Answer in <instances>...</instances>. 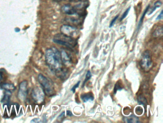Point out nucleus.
I'll list each match as a JSON object with an SVG mask.
<instances>
[{"label":"nucleus","instance_id":"f257e3e1","mask_svg":"<svg viewBox=\"0 0 163 123\" xmlns=\"http://www.w3.org/2000/svg\"><path fill=\"white\" fill-rule=\"evenodd\" d=\"M46 62L50 69L56 73L58 77H64L65 71L63 68L61 52L55 47L47 49L46 52Z\"/></svg>","mask_w":163,"mask_h":123},{"label":"nucleus","instance_id":"f03ea898","mask_svg":"<svg viewBox=\"0 0 163 123\" xmlns=\"http://www.w3.org/2000/svg\"><path fill=\"white\" fill-rule=\"evenodd\" d=\"M38 80L39 84L41 85L45 94L49 97L54 95L55 93L54 85L50 79L40 74L38 75Z\"/></svg>","mask_w":163,"mask_h":123},{"label":"nucleus","instance_id":"7ed1b4c3","mask_svg":"<svg viewBox=\"0 0 163 123\" xmlns=\"http://www.w3.org/2000/svg\"><path fill=\"white\" fill-rule=\"evenodd\" d=\"M53 42L57 44L65 46L71 49L74 48L77 44V41L75 38L70 37L62 33L55 35L53 38Z\"/></svg>","mask_w":163,"mask_h":123},{"label":"nucleus","instance_id":"20e7f679","mask_svg":"<svg viewBox=\"0 0 163 123\" xmlns=\"http://www.w3.org/2000/svg\"><path fill=\"white\" fill-rule=\"evenodd\" d=\"M140 65L144 70L146 72L149 71L153 66V62L150 52L147 50L142 54L140 61Z\"/></svg>","mask_w":163,"mask_h":123},{"label":"nucleus","instance_id":"39448f33","mask_svg":"<svg viewBox=\"0 0 163 123\" xmlns=\"http://www.w3.org/2000/svg\"><path fill=\"white\" fill-rule=\"evenodd\" d=\"M61 33L76 39L79 35V30L75 26L64 25L61 27Z\"/></svg>","mask_w":163,"mask_h":123},{"label":"nucleus","instance_id":"423d86ee","mask_svg":"<svg viewBox=\"0 0 163 123\" xmlns=\"http://www.w3.org/2000/svg\"><path fill=\"white\" fill-rule=\"evenodd\" d=\"M45 93L43 90L39 87H36L34 88L32 91L31 95L34 102L40 104L44 102L45 98Z\"/></svg>","mask_w":163,"mask_h":123},{"label":"nucleus","instance_id":"0eeeda50","mask_svg":"<svg viewBox=\"0 0 163 123\" xmlns=\"http://www.w3.org/2000/svg\"><path fill=\"white\" fill-rule=\"evenodd\" d=\"M27 82L26 80L22 82L19 86L18 97L22 100H24L27 95Z\"/></svg>","mask_w":163,"mask_h":123},{"label":"nucleus","instance_id":"6e6552de","mask_svg":"<svg viewBox=\"0 0 163 123\" xmlns=\"http://www.w3.org/2000/svg\"><path fill=\"white\" fill-rule=\"evenodd\" d=\"M61 10L62 13L68 15H74L78 13L76 7L69 4L64 5L61 7Z\"/></svg>","mask_w":163,"mask_h":123},{"label":"nucleus","instance_id":"1a4fd4ad","mask_svg":"<svg viewBox=\"0 0 163 123\" xmlns=\"http://www.w3.org/2000/svg\"><path fill=\"white\" fill-rule=\"evenodd\" d=\"M0 88L5 91H13L16 89L15 86L12 84L6 83H1L0 84Z\"/></svg>","mask_w":163,"mask_h":123},{"label":"nucleus","instance_id":"9d476101","mask_svg":"<svg viewBox=\"0 0 163 123\" xmlns=\"http://www.w3.org/2000/svg\"><path fill=\"white\" fill-rule=\"evenodd\" d=\"M61 54L63 63L65 65H68L71 63V59L66 51L64 50L61 51Z\"/></svg>","mask_w":163,"mask_h":123},{"label":"nucleus","instance_id":"9b49d317","mask_svg":"<svg viewBox=\"0 0 163 123\" xmlns=\"http://www.w3.org/2000/svg\"><path fill=\"white\" fill-rule=\"evenodd\" d=\"M123 120L124 122L127 123H140L138 118L135 116V115H131L130 116L125 117Z\"/></svg>","mask_w":163,"mask_h":123},{"label":"nucleus","instance_id":"f8f14e48","mask_svg":"<svg viewBox=\"0 0 163 123\" xmlns=\"http://www.w3.org/2000/svg\"><path fill=\"white\" fill-rule=\"evenodd\" d=\"M94 96L92 93L90 92L83 94L81 96V99L82 100L84 103L88 102L89 100H94Z\"/></svg>","mask_w":163,"mask_h":123},{"label":"nucleus","instance_id":"ddd939ff","mask_svg":"<svg viewBox=\"0 0 163 123\" xmlns=\"http://www.w3.org/2000/svg\"><path fill=\"white\" fill-rule=\"evenodd\" d=\"M11 92L8 91H5V92L4 95L1 99V103H3L4 104H9L10 101V95H11Z\"/></svg>","mask_w":163,"mask_h":123},{"label":"nucleus","instance_id":"4468645a","mask_svg":"<svg viewBox=\"0 0 163 123\" xmlns=\"http://www.w3.org/2000/svg\"><path fill=\"white\" fill-rule=\"evenodd\" d=\"M163 29L162 26H158L156 29L154 31L153 35L154 37L157 38L161 37L163 35Z\"/></svg>","mask_w":163,"mask_h":123},{"label":"nucleus","instance_id":"2eb2a0df","mask_svg":"<svg viewBox=\"0 0 163 123\" xmlns=\"http://www.w3.org/2000/svg\"><path fill=\"white\" fill-rule=\"evenodd\" d=\"M161 5H162V2H161V1H158L156 2H155L154 6L152 7L151 9L150 10V11H149V13L148 14V15L151 14L156 9L158 8L159 7H160L161 6Z\"/></svg>","mask_w":163,"mask_h":123},{"label":"nucleus","instance_id":"dca6fc26","mask_svg":"<svg viewBox=\"0 0 163 123\" xmlns=\"http://www.w3.org/2000/svg\"><path fill=\"white\" fill-rule=\"evenodd\" d=\"M149 8H150V5H149L147 7V8L145 9V11H144V13H143V15H142V17H141V19H140V20L139 23L138 27V29H139V28H140V26H141V25H142V23H143L145 15L147 13L148 11Z\"/></svg>","mask_w":163,"mask_h":123},{"label":"nucleus","instance_id":"f3484780","mask_svg":"<svg viewBox=\"0 0 163 123\" xmlns=\"http://www.w3.org/2000/svg\"><path fill=\"white\" fill-rule=\"evenodd\" d=\"M91 73L90 71H88L86 75V78H85V80H84V83H83V85L82 87H84L85 84L87 81V80H89V79L91 78Z\"/></svg>","mask_w":163,"mask_h":123},{"label":"nucleus","instance_id":"a211bd4d","mask_svg":"<svg viewBox=\"0 0 163 123\" xmlns=\"http://www.w3.org/2000/svg\"><path fill=\"white\" fill-rule=\"evenodd\" d=\"M130 9H131V8L129 7V8H128L123 13V15H122V17H121V19H120V21L123 20V19H124V18L127 17V14L129 13V11H130Z\"/></svg>","mask_w":163,"mask_h":123},{"label":"nucleus","instance_id":"6ab92c4d","mask_svg":"<svg viewBox=\"0 0 163 123\" xmlns=\"http://www.w3.org/2000/svg\"><path fill=\"white\" fill-rule=\"evenodd\" d=\"M138 102H139L140 103H141V104H143V105L147 104V100H146V99H145L144 97H141H141L140 96V97H139Z\"/></svg>","mask_w":163,"mask_h":123},{"label":"nucleus","instance_id":"aec40b11","mask_svg":"<svg viewBox=\"0 0 163 123\" xmlns=\"http://www.w3.org/2000/svg\"><path fill=\"white\" fill-rule=\"evenodd\" d=\"M80 83H81V81H79L78 82H77V84H76L75 85H74V86L72 87V88H71V91H72V92H73V93H75V91H76V88H77L79 86V84H80Z\"/></svg>","mask_w":163,"mask_h":123},{"label":"nucleus","instance_id":"412c9836","mask_svg":"<svg viewBox=\"0 0 163 123\" xmlns=\"http://www.w3.org/2000/svg\"><path fill=\"white\" fill-rule=\"evenodd\" d=\"M119 16H116V17H115L114 18V19H112V21H111V22L110 23V28H111L114 25V24H115V22H116V20L118 19V18Z\"/></svg>","mask_w":163,"mask_h":123},{"label":"nucleus","instance_id":"4be33fe9","mask_svg":"<svg viewBox=\"0 0 163 123\" xmlns=\"http://www.w3.org/2000/svg\"><path fill=\"white\" fill-rule=\"evenodd\" d=\"M163 17V11H161V13L159 14V16L157 17V18H156V20H160V19H162Z\"/></svg>","mask_w":163,"mask_h":123},{"label":"nucleus","instance_id":"5701e85b","mask_svg":"<svg viewBox=\"0 0 163 123\" xmlns=\"http://www.w3.org/2000/svg\"><path fill=\"white\" fill-rule=\"evenodd\" d=\"M64 115H65V112H63L60 115H59V117H58V118H60L61 119H62L63 117H64Z\"/></svg>","mask_w":163,"mask_h":123},{"label":"nucleus","instance_id":"b1692460","mask_svg":"<svg viewBox=\"0 0 163 123\" xmlns=\"http://www.w3.org/2000/svg\"><path fill=\"white\" fill-rule=\"evenodd\" d=\"M67 115H69V116H73V115H72V112L70 111H67Z\"/></svg>","mask_w":163,"mask_h":123},{"label":"nucleus","instance_id":"393cba45","mask_svg":"<svg viewBox=\"0 0 163 123\" xmlns=\"http://www.w3.org/2000/svg\"><path fill=\"white\" fill-rule=\"evenodd\" d=\"M39 119L36 118L33 120L32 121H31V122H35V123H36V122H39Z\"/></svg>","mask_w":163,"mask_h":123},{"label":"nucleus","instance_id":"a878e982","mask_svg":"<svg viewBox=\"0 0 163 123\" xmlns=\"http://www.w3.org/2000/svg\"><path fill=\"white\" fill-rule=\"evenodd\" d=\"M2 78H3V74H2V73L0 72V81H1V80H2Z\"/></svg>","mask_w":163,"mask_h":123},{"label":"nucleus","instance_id":"bb28decb","mask_svg":"<svg viewBox=\"0 0 163 123\" xmlns=\"http://www.w3.org/2000/svg\"><path fill=\"white\" fill-rule=\"evenodd\" d=\"M82 0H70V1L72 2H78L82 1Z\"/></svg>","mask_w":163,"mask_h":123},{"label":"nucleus","instance_id":"cd10ccee","mask_svg":"<svg viewBox=\"0 0 163 123\" xmlns=\"http://www.w3.org/2000/svg\"><path fill=\"white\" fill-rule=\"evenodd\" d=\"M16 32H19V31H20V29H19L18 28H16Z\"/></svg>","mask_w":163,"mask_h":123},{"label":"nucleus","instance_id":"c85d7f7f","mask_svg":"<svg viewBox=\"0 0 163 123\" xmlns=\"http://www.w3.org/2000/svg\"><path fill=\"white\" fill-rule=\"evenodd\" d=\"M54 1H61L62 0H54Z\"/></svg>","mask_w":163,"mask_h":123}]
</instances>
